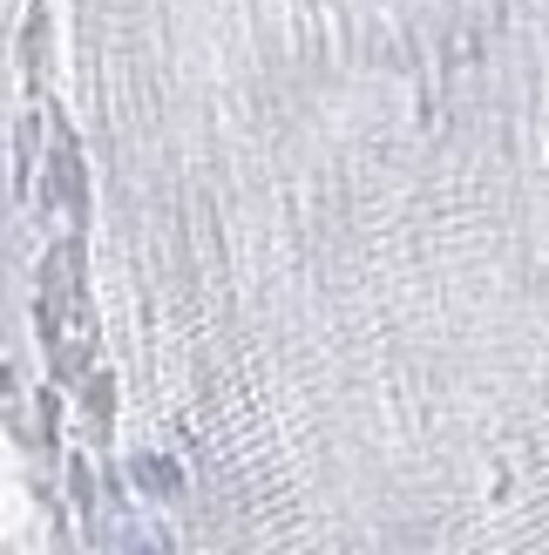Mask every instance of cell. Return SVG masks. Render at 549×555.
I'll return each mask as SVG.
<instances>
[]
</instances>
